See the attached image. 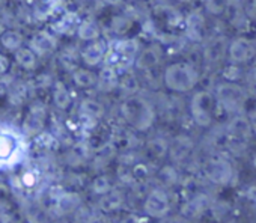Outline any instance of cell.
Segmentation results:
<instances>
[{
	"label": "cell",
	"mask_w": 256,
	"mask_h": 223,
	"mask_svg": "<svg viewBox=\"0 0 256 223\" xmlns=\"http://www.w3.org/2000/svg\"><path fill=\"white\" fill-rule=\"evenodd\" d=\"M217 101L229 112H235L244 101V89L234 83L226 82L217 86Z\"/></svg>",
	"instance_id": "cell-6"
},
{
	"label": "cell",
	"mask_w": 256,
	"mask_h": 223,
	"mask_svg": "<svg viewBox=\"0 0 256 223\" xmlns=\"http://www.w3.org/2000/svg\"><path fill=\"white\" fill-rule=\"evenodd\" d=\"M44 124H46V107L42 104H34L29 108V114L26 115L22 130L23 134L26 136H40L44 130Z\"/></svg>",
	"instance_id": "cell-7"
},
{
	"label": "cell",
	"mask_w": 256,
	"mask_h": 223,
	"mask_svg": "<svg viewBox=\"0 0 256 223\" xmlns=\"http://www.w3.org/2000/svg\"><path fill=\"white\" fill-rule=\"evenodd\" d=\"M118 70L110 65H104L98 72V86L104 90H110L118 84Z\"/></svg>",
	"instance_id": "cell-15"
},
{
	"label": "cell",
	"mask_w": 256,
	"mask_h": 223,
	"mask_svg": "<svg viewBox=\"0 0 256 223\" xmlns=\"http://www.w3.org/2000/svg\"><path fill=\"white\" fill-rule=\"evenodd\" d=\"M18 181H20V186L23 188H32L35 187V184L38 182V176L35 172L32 170H24L20 176H18Z\"/></svg>",
	"instance_id": "cell-23"
},
{
	"label": "cell",
	"mask_w": 256,
	"mask_h": 223,
	"mask_svg": "<svg viewBox=\"0 0 256 223\" xmlns=\"http://www.w3.org/2000/svg\"><path fill=\"white\" fill-rule=\"evenodd\" d=\"M16 62L26 71H32L38 65V54L30 47H22L16 52Z\"/></svg>",
	"instance_id": "cell-14"
},
{
	"label": "cell",
	"mask_w": 256,
	"mask_h": 223,
	"mask_svg": "<svg viewBox=\"0 0 256 223\" xmlns=\"http://www.w3.org/2000/svg\"><path fill=\"white\" fill-rule=\"evenodd\" d=\"M72 82L76 83V86L88 89L98 83V74H95L94 71H90L88 68L78 66L72 71Z\"/></svg>",
	"instance_id": "cell-13"
},
{
	"label": "cell",
	"mask_w": 256,
	"mask_h": 223,
	"mask_svg": "<svg viewBox=\"0 0 256 223\" xmlns=\"http://www.w3.org/2000/svg\"><path fill=\"white\" fill-rule=\"evenodd\" d=\"M56 28L62 34H68L71 30H77L78 24H76V16L74 14H66L64 18H60V22L56 24Z\"/></svg>",
	"instance_id": "cell-22"
},
{
	"label": "cell",
	"mask_w": 256,
	"mask_h": 223,
	"mask_svg": "<svg viewBox=\"0 0 256 223\" xmlns=\"http://www.w3.org/2000/svg\"><path fill=\"white\" fill-rule=\"evenodd\" d=\"M24 216H26V218H28L29 223H42L44 218H46V216L38 208H29L24 212Z\"/></svg>",
	"instance_id": "cell-24"
},
{
	"label": "cell",
	"mask_w": 256,
	"mask_h": 223,
	"mask_svg": "<svg viewBox=\"0 0 256 223\" xmlns=\"http://www.w3.org/2000/svg\"><path fill=\"white\" fill-rule=\"evenodd\" d=\"M163 82L166 88L174 92H188L199 82L198 68L186 60H178L166 66L163 72Z\"/></svg>",
	"instance_id": "cell-2"
},
{
	"label": "cell",
	"mask_w": 256,
	"mask_h": 223,
	"mask_svg": "<svg viewBox=\"0 0 256 223\" xmlns=\"http://www.w3.org/2000/svg\"><path fill=\"white\" fill-rule=\"evenodd\" d=\"M104 2H107V4H110V5H116V4L120 2V0H104Z\"/></svg>",
	"instance_id": "cell-28"
},
{
	"label": "cell",
	"mask_w": 256,
	"mask_h": 223,
	"mask_svg": "<svg viewBox=\"0 0 256 223\" xmlns=\"http://www.w3.org/2000/svg\"><path fill=\"white\" fill-rule=\"evenodd\" d=\"M82 112L88 118H100L102 115V106L94 100H86L82 104Z\"/></svg>",
	"instance_id": "cell-19"
},
{
	"label": "cell",
	"mask_w": 256,
	"mask_h": 223,
	"mask_svg": "<svg viewBox=\"0 0 256 223\" xmlns=\"http://www.w3.org/2000/svg\"><path fill=\"white\" fill-rule=\"evenodd\" d=\"M214 96L206 90L196 92L192 98V115L196 124L205 127L212 120Z\"/></svg>",
	"instance_id": "cell-5"
},
{
	"label": "cell",
	"mask_w": 256,
	"mask_h": 223,
	"mask_svg": "<svg viewBox=\"0 0 256 223\" xmlns=\"http://www.w3.org/2000/svg\"><path fill=\"white\" fill-rule=\"evenodd\" d=\"M108 53V44L102 41L101 38L92 42H88L82 52H80V59L84 65L88 66H96L106 60V56Z\"/></svg>",
	"instance_id": "cell-8"
},
{
	"label": "cell",
	"mask_w": 256,
	"mask_h": 223,
	"mask_svg": "<svg viewBox=\"0 0 256 223\" xmlns=\"http://www.w3.org/2000/svg\"><path fill=\"white\" fill-rule=\"evenodd\" d=\"M50 83H52L50 76H47V74H41V76H38V77L35 78L34 86H35V88H38V89H42V88H48V86H50Z\"/></svg>",
	"instance_id": "cell-25"
},
{
	"label": "cell",
	"mask_w": 256,
	"mask_h": 223,
	"mask_svg": "<svg viewBox=\"0 0 256 223\" xmlns=\"http://www.w3.org/2000/svg\"><path fill=\"white\" fill-rule=\"evenodd\" d=\"M8 68H10V60H8V58H5V56L0 54V76H4V74L8 71Z\"/></svg>",
	"instance_id": "cell-26"
},
{
	"label": "cell",
	"mask_w": 256,
	"mask_h": 223,
	"mask_svg": "<svg viewBox=\"0 0 256 223\" xmlns=\"http://www.w3.org/2000/svg\"><path fill=\"white\" fill-rule=\"evenodd\" d=\"M256 54V41L247 36H236L229 41L228 59L232 65H242L252 60Z\"/></svg>",
	"instance_id": "cell-4"
},
{
	"label": "cell",
	"mask_w": 256,
	"mask_h": 223,
	"mask_svg": "<svg viewBox=\"0 0 256 223\" xmlns=\"http://www.w3.org/2000/svg\"><path fill=\"white\" fill-rule=\"evenodd\" d=\"M186 24H187V32L188 35L193 38V40H202L204 36V29H205V20H204V16L199 14V12H192L187 20H186Z\"/></svg>",
	"instance_id": "cell-16"
},
{
	"label": "cell",
	"mask_w": 256,
	"mask_h": 223,
	"mask_svg": "<svg viewBox=\"0 0 256 223\" xmlns=\"http://www.w3.org/2000/svg\"><path fill=\"white\" fill-rule=\"evenodd\" d=\"M180 2H190V0H180Z\"/></svg>",
	"instance_id": "cell-29"
},
{
	"label": "cell",
	"mask_w": 256,
	"mask_h": 223,
	"mask_svg": "<svg viewBox=\"0 0 256 223\" xmlns=\"http://www.w3.org/2000/svg\"><path fill=\"white\" fill-rule=\"evenodd\" d=\"M202 2H204L206 12H210L212 16H220L226 10L228 0H202Z\"/></svg>",
	"instance_id": "cell-21"
},
{
	"label": "cell",
	"mask_w": 256,
	"mask_h": 223,
	"mask_svg": "<svg viewBox=\"0 0 256 223\" xmlns=\"http://www.w3.org/2000/svg\"><path fill=\"white\" fill-rule=\"evenodd\" d=\"M26 95H28V88L26 84H20V83H16L10 88V100L12 104H22L24 100H26Z\"/></svg>",
	"instance_id": "cell-20"
},
{
	"label": "cell",
	"mask_w": 256,
	"mask_h": 223,
	"mask_svg": "<svg viewBox=\"0 0 256 223\" xmlns=\"http://www.w3.org/2000/svg\"><path fill=\"white\" fill-rule=\"evenodd\" d=\"M0 44L8 52H17L23 47V35L17 30H5L0 36Z\"/></svg>",
	"instance_id": "cell-17"
},
{
	"label": "cell",
	"mask_w": 256,
	"mask_h": 223,
	"mask_svg": "<svg viewBox=\"0 0 256 223\" xmlns=\"http://www.w3.org/2000/svg\"><path fill=\"white\" fill-rule=\"evenodd\" d=\"M163 58V48L160 44H150L145 48H142L134 60V65L142 71L154 70Z\"/></svg>",
	"instance_id": "cell-9"
},
{
	"label": "cell",
	"mask_w": 256,
	"mask_h": 223,
	"mask_svg": "<svg viewBox=\"0 0 256 223\" xmlns=\"http://www.w3.org/2000/svg\"><path fill=\"white\" fill-rule=\"evenodd\" d=\"M0 223H18L11 214H0Z\"/></svg>",
	"instance_id": "cell-27"
},
{
	"label": "cell",
	"mask_w": 256,
	"mask_h": 223,
	"mask_svg": "<svg viewBox=\"0 0 256 223\" xmlns=\"http://www.w3.org/2000/svg\"><path fill=\"white\" fill-rule=\"evenodd\" d=\"M24 156V140L14 130H0V169L12 168Z\"/></svg>",
	"instance_id": "cell-3"
},
{
	"label": "cell",
	"mask_w": 256,
	"mask_h": 223,
	"mask_svg": "<svg viewBox=\"0 0 256 223\" xmlns=\"http://www.w3.org/2000/svg\"><path fill=\"white\" fill-rule=\"evenodd\" d=\"M53 102L58 108L65 110L71 106V95L66 86L60 82H56L53 86Z\"/></svg>",
	"instance_id": "cell-18"
},
{
	"label": "cell",
	"mask_w": 256,
	"mask_h": 223,
	"mask_svg": "<svg viewBox=\"0 0 256 223\" xmlns=\"http://www.w3.org/2000/svg\"><path fill=\"white\" fill-rule=\"evenodd\" d=\"M78 40L84 41V42H92L100 40L101 36V28L96 22L94 20H83L78 23V28L76 30Z\"/></svg>",
	"instance_id": "cell-12"
},
{
	"label": "cell",
	"mask_w": 256,
	"mask_h": 223,
	"mask_svg": "<svg viewBox=\"0 0 256 223\" xmlns=\"http://www.w3.org/2000/svg\"><path fill=\"white\" fill-rule=\"evenodd\" d=\"M30 48L38 56H48L58 48V40L48 30H38L30 38Z\"/></svg>",
	"instance_id": "cell-11"
},
{
	"label": "cell",
	"mask_w": 256,
	"mask_h": 223,
	"mask_svg": "<svg viewBox=\"0 0 256 223\" xmlns=\"http://www.w3.org/2000/svg\"><path fill=\"white\" fill-rule=\"evenodd\" d=\"M229 41L224 36H212L204 46V58L208 64H218L223 58H228Z\"/></svg>",
	"instance_id": "cell-10"
},
{
	"label": "cell",
	"mask_w": 256,
	"mask_h": 223,
	"mask_svg": "<svg viewBox=\"0 0 256 223\" xmlns=\"http://www.w3.org/2000/svg\"><path fill=\"white\" fill-rule=\"evenodd\" d=\"M120 114L128 124L139 132L148 130L156 120V112L152 106L140 95H130L125 98L120 106Z\"/></svg>",
	"instance_id": "cell-1"
}]
</instances>
